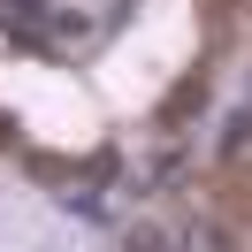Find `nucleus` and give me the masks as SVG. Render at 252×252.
Instances as JSON below:
<instances>
[{
    "instance_id": "1",
    "label": "nucleus",
    "mask_w": 252,
    "mask_h": 252,
    "mask_svg": "<svg viewBox=\"0 0 252 252\" xmlns=\"http://www.w3.org/2000/svg\"><path fill=\"white\" fill-rule=\"evenodd\" d=\"M199 107H206V77H184V84H176V99L160 107V123H191Z\"/></svg>"
},
{
    "instance_id": "2",
    "label": "nucleus",
    "mask_w": 252,
    "mask_h": 252,
    "mask_svg": "<svg viewBox=\"0 0 252 252\" xmlns=\"http://www.w3.org/2000/svg\"><path fill=\"white\" fill-rule=\"evenodd\" d=\"M245 138H252V107H237V115H229V130H221V153L237 160V145H245Z\"/></svg>"
},
{
    "instance_id": "3",
    "label": "nucleus",
    "mask_w": 252,
    "mask_h": 252,
    "mask_svg": "<svg viewBox=\"0 0 252 252\" xmlns=\"http://www.w3.org/2000/svg\"><path fill=\"white\" fill-rule=\"evenodd\" d=\"M0 145H16V115H8V107H0Z\"/></svg>"
}]
</instances>
